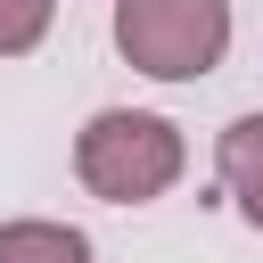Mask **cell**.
<instances>
[{
	"mask_svg": "<svg viewBox=\"0 0 263 263\" xmlns=\"http://www.w3.org/2000/svg\"><path fill=\"white\" fill-rule=\"evenodd\" d=\"M0 263H90V238L74 222L25 214V222H0Z\"/></svg>",
	"mask_w": 263,
	"mask_h": 263,
	"instance_id": "cell-4",
	"label": "cell"
},
{
	"mask_svg": "<svg viewBox=\"0 0 263 263\" xmlns=\"http://www.w3.org/2000/svg\"><path fill=\"white\" fill-rule=\"evenodd\" d=\"M58 25V0H0V58H33Z\"/></svg>",
	"mask_w": 263,
	"mask_h": 263,
	"instance_id": "cell-5",
	"label": "cell"
},
{
	"mask_svg": "<svg viewBox=\"0 0 263 263\" xmlns=\"http://www.w3.org/2000/svg\"><path fill=\"white\" fill-rule=\"evenodd\" d=\"M115 49L148 82H205L230 58V0H115Z\"/></svg>",
	"mask_w": 263,
	"mask_h": 263,
	"instance_id": "cell-2",
	"label": "cell"
},
{
	"mask_svg": "<svg viewBox=\"0 0 263 263\" xmlns=\"http://www.w3.org/2000/svg\"><path fill=\"white\" fill-rule=\"evenodd\" d=\"M181 164H189L181 123H164L148 107H99L74 132V181L99 205H156L181 181Z\"/></svg>",
	"mask_w": 263,
	"mask_h": 263,
	"instance_id": "cell-1",
	"label": "cell"
},
{
	"mask_svg": "<svg viewBox=\"0 0 263 263\" xmlns=\"http://www.w3.org/2000/svg\"><path fill=\"white\" fill-rule=\"evenodd\" d=\"M214 173H222V189H230V205L263 230V115H238V123H222V140H214Z\"/></svg>",
	"mask_w": 263,
	"mask_h": 263,
	"instance_id": "cell-3",
	"label": "cell"
}]
</instances>
